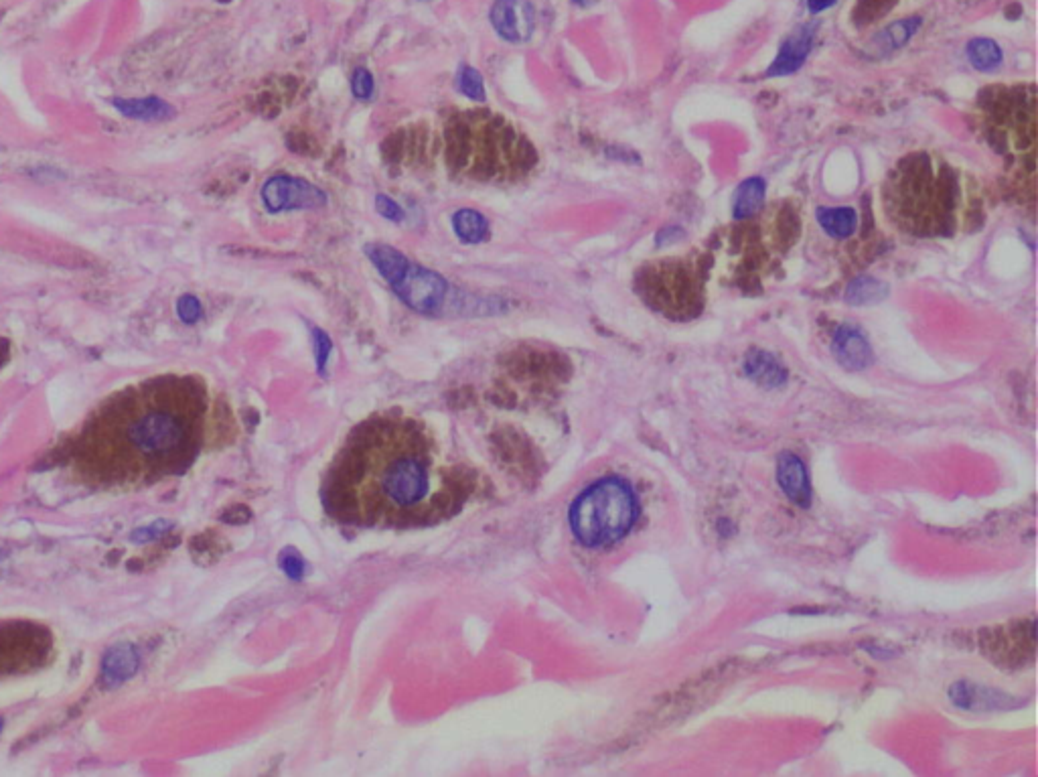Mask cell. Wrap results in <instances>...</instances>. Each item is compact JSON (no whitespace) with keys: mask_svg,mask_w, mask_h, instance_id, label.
<instances>
[{"mask_svg":"<svg viewBox=\"0 0 1038 777\" xmlns=\"http://www.w3.org/2000/svg\"><path fill=\"white\" fill-rule=\"evenodd\" d=\"M475 489L422 420L384 412L357 425L325 481V512L361 528H422L449 520Z\"/></svg>","mask_w":1038,"mask_h":777,"instance_id":"obj_1","label":"cell"},{"mask_svg":"<svg viewBox=\"0 0 1038 777\" xmlns=\"http://www.w3.org/2000/svg\"><path fill=\"white\" fill-rule=\"evenodd\" d=\"M211 404L207 384L193 374L126 386L65 443L63 463L96 489H132L183 473L203 449Z\"/></svg>","mask_w":1038,"mask_h":777,"instance_id":"obj_2","label":"cell"},{"mask_svg":"<svg viewBox=\"0 0 1038 777\" xmlns=\"http://www.w3.org/2000/svg\"><path fill=\"white\" fill-rule=\"evenodd\" d=\"M886 220L913 238H951L982 218L974 177L935 153H911L882 183Z\"/></svg>","mask_w":1038,"mask_h":777,"instance_id":"obj_3","label":"cell"},{"mask_svg":"<svg viewBox=\"0 0 1038 777\" xmlns=\"http://www.w3.org/2000/svg\"><path fill=\"white\" fill-rule=\"evenodd\" d=\"M442 155L449 167L475 181L524 177L538 157L530 140L503 116L487 110L457 112L442 126Z\"/></svg>","mask_w":1038,"mask_h":777,"instance_id":"obj_4","label":"cell"},{"mask_svg":"<svg viewBox=\"0 0 1038 777\" xmlns=\"http://www.w3.org/2000/svg\"><path fill=\"white\" fill-rule=\"evenodd\" d=\"M976 118L986 143L1010 163L1016 179L1034 193L1036 88L1034 84L990 86L978 96Z\"/></svg>","mask_w":1038,"mask_h":777,"instance_id":"obj_5","label":"cell"},{"mask_svg":"<svg viewBox=\"0 0 1038 777\" xmlns=\"http://www.w3.org/2000/svg\"><path fill=\"white\" fill-rule=\"evenodd\" d=\"M639 516L629 483L609 477L582 491L570 510V526L584 546H607L623 538Z\"/></svg>","mask_w":1038,"mask_h":777,"instance_id":"obj_6","label":"cell"},{"mask_svg":"<svg viewBox=\"0 0 1038 777\" xmlns=\"http://www.w3.org/2000/svg\"><path fill=\"white\" fill-rule=\"evenodd\" d=\"M637 291L655 311L672 319H692L702 311L704 272L698 260L659 258L637 272Z\"/></svg>","mask_w":1038,"mask_h":777,"instance_id":"obj_7","label":"cell"},{"mask_svg":"<svg viewBox=\"0 0 1038 777\" xmlns=\"http://www.w3.org/2000/svg\"><path fill=\"white\" fill-rule=\"evenodd\" d=\"M53 654L51 631L33 621L0 623V678L43 668Z\"/></svg>","mask_w":1038,"mask_h":777,"instance_id":"obj_8","label":"cell"},{"mask_svg":"<svg viewBox=\"0 0 1038 777\" xmlns=\"http://www.w3.org/2000/svg\"><path fill=\"white\" fill-rule=\"evenodd\" d=\"M396 295L418 313L438 311L449 295V282L438 272L420 264H408L406 272L394 282Z\"/></svg>","mask_w":1038,"mask_h":777,"instance_id":"obj_9","label":"cell"},{"mask_svg":"<svg viewBox=\"0 0 1038 777\" xmlns=\"http://www.w3.org/2000/svg\"><path fill=\"white\" fill-rule=\"evenodd\" d=\"M327 201L329 197L321 187L290 175H276L262 187V203L270 214L292 209H319L325 207Z\"/></svg>","mask_w":1038,"mask_h":777,"instance_id":"obj_10","label":"cell"},{"mask_svg":"<svg viewBox=\"0 0 1038 777\" xmlns=\"http://www.w3.org/2000/svg\"><path fill=\"white\" fill-rule=\"evenodd\" d=\"M489 21L507 43H526L536 31V7L532 0H495Z\"/></svg>","mask_w":1038,"mask_h":777,"instance_id":"obj_11","label":"cell"},{"mask_svg":"<svg viewBox=\"0 0 1038 777\" xmlns=\"http://www.w3.org/2000/svg\"><path fill=\"white\" fill-rule=\"evenodd\" d=\"M815 29H818V25L815 23H805V25H799L779 47V53L777 57L773 59V63L769 65L767 69V78H783V76H789L793 72H797V69L805 63L807 55L811 53V47H813V37H815Z\"/></svg>","mask_w":1038,"mask_h":777,"instance_id":"obj_12","label":"cell"},{"mask_svg":"<svg viewBox=\"0 0 1038 777\" xmlns=\"http://www.w3.org/2000/svg\"><path fill=\"white\" fill-rule=\"evenodd\" d=\"M832 351L838 360V364L850 372H862L866 370L874 356L868 339L862 331H858L852 325H840L834 333Z\"/></svg>","mask_w":1038,"mask_h":777,"instance_id":"obj_13","label":"cell"},{"mask_svg":"<svg viewBox=\"0 0 1038 777\" xmlns=\"http://www.w3.org/2000/svg\"><path fill=\"white\" fill-rule=\"evenodd\" d=\"M777 481L785 496L801 506L807 508L811 504V483L807 477V469L803 461L793 453H781L777 459Z\"/></svg>","mask_w":1038,"mask_h":777,"instance_id":"obj_14","label":"cell"},{"mask_svg":"<svg viewBox=\"0 0 1038 777\" xmlns=\"http://www.w3.org/2000/svg\"><path fill=\"white\" fill-rule=\"evenodd\" d=\"M745 374L763 388H781L787 382L785 366L767 351H751L745 360Z\"/></svg>","mask_w":1038,"mask_h":777,"instance_id":"obj_15","label":"cell"},{"mask_svg":"<svg viewBox=\"0 0 1038 777\" xmlns=\"http://www.w3.org/2000/svg\"><path fill=\"white\" fill-rule=\"evenodd\" d=\"M767 183L761 177H751L740 183L732 195L734 220H751L763 209Z\"/></svg>","mask_w":1038,"mask_h":777,"instance_id":"obj_16","label":"cell"},{"mask_svg":"<svg viewBox=\"0 0 1038 777\" xmlns=\"http://www.w3.org/2000/svg\"><path fill=\"white\" fill-rule=\"evenodd\" d=\"M921 27H923V19L921 17H907V19L895 21L888 27H884L872 39L876 55H886V53H893L897 49H903L919 33Z\"/></svg>","mask_w":1038,"mask_h":777,"instance_id":"obj_17","label":"cell"},{"mask_svg":"<svg viewBox=\"0 0 1038 777\" xmlns=\"http://www.w3.org/2000/svg\"><path fill=\"white\" fill-rule=\"evenodd\" d=\"M114 108L134 120H163L173 116V106L157 96L148 98H118L112 102Z\"/></svg>","mask_w":1038,"mask_h":777,"instance_id":"obj_18","label":"cell"},{"mask_svg":"<svg viewBox=\"0 0 1038 777\" xmlns=\"http://www.w3.org/2000/svg\"><path fill=\"white\" fill-rule=\"evenodd\" d=\"M136 670H138L136 650L132 646H118L106 654L102 676L108 686H116V684H122L124 680H128L130 676H134Z\"/></svg>","mask_w":1038,"mask_h":777,"instance_id":"obj_19","label":"cell"},{"mask_svg":"<svg viewBox=\"0 0 1038 777\" xmlns=\"http://www.w3.org/2000/svg\"><path fill=\"white\" fill-rule=\"evenodd\" d=\"M815 218L824 232L836 240L850 238L858 228V214L852 207H820Z\"/></svg>","mask_w":1038,"mask_h":777,"instance_id":"obj_20","label":"cell"},{"mask_svg":"<svg viewBox=\"0 0 1038 777\" xmlns=\"http://www.w3.org/2000/svg\"><path fill=\"white\" fill-rule=\"evenodd\" d=\"M365 254L378 268V272L390 282V285H394V282L406 272V268L410 264V260L402 252H398L396 248H392L388 244H367Z\"/></svg>","mask_w":1038,"mask_h":777,"instance_id":"obj_21","label":"cell"},{"mask_svg":"<svg viewBox=\"0 0 1038 777\" xmlns=\"http://www.w3.org/2000/svg\"><path fill=\"white\" fill-rule=\"evenodd\" d=\"M888 297V285L872 276H858L846 289V303L856 307H868L884 301Z\"/></svg>","mask_w":1038,"mask_h":777,"instance_id":"obj_22","label":"cell"},{"mask_svg":"<svg viewBox=\"0 0 1038 777\" xmlns=\"http://www.w3.org/2000/svg\"><path fill=\"white\" fill-rule=\"evenodd\" d=\"M453 230L465 244H481L489 236V222L475 209H459L453 216Z\"/></svg>","mask_w":1038,"mask_h":777,"instance_id":"obj_23","label":"cell"},{"mask_svg":"<svg viewBox=\"0 0 1038 777\" xmlns=\"http://www.w3.org/2000/svg\"><path fill=\"white\" fill-rule=\"evenodd\" d=\"M968 59L970 63L980 69V72H992V69H996L1002 59H1004V53L1000 49V45L992 39H986V37H978V39H972L968 43Z\"/></svg>","mask_w":1038,"mask_h":777,"instance_id":"obj_24","label":"cell"},{"mask_svg":"<svg viewBox=\"0 0 1038 777\" xmlns=\"http://www.w3.org/2000/svg\"><path fill=\"white\" fill-rule=\"evenodd\" d=\"M457 88L471 100H485V84L483 76L471 65H461L457 74Z\"/></svg>","mask_w":1038,"mask_h":777,"instance_id":"obj_25","label":"cell"},{"mask_svg":"<svg viewBox=\"0 0 1038 777\" xmlns=\"http://www.w3.org/2000/svg\"><path fill=\"white\" fill-rule=\"evenodd\" d=\"M351 92L361 102L372 100V96L376 92V82H374V76L369 74L365 67H357L355 72H353V76H351Z\"/></svg>","mask_w":1038,"mask_h":777,"instance_id":"obj_26","label":"cell"},{"mask_svg":"<svg viewBox=\"0 0 1038 777\" xmlns=\"http://www.w3.org/2000/svg\"><path fill=\"white\" fill-rule=\"evenodd\" d=\"M376 209L380 211V216H384L386 220H390L394 224H402L406 220V211L402 209V205L384 193H380L376 197Z\"/></svg>","mask_w":1038,"mask_h":777,"instance_id":"obj_27","label":"cell"},{"mask_svg":"<svg viewBox=\"0 0 1038 777\" xmlns=\"http://www.w3.org/2000/svg\"><path fill=\"white\" fill-rule=\"evenodd\" d=\"M177 315H179V319H181L183 323H187V325L197 323V321L201 319V315H203V309H201L199 299L193 297V295H183V297L179 299V303H177Z\"/></svg>","mask_w":1038,"mask_h":777,"instance_id":"obj_28","label":"cell"},{"mask_svg":"<svg viewBox=\"0 0 1038 777\" xmlns=\"http://www.w3.org/2000/svg\"><path fill=\"white\" fill-rule=\"evenodd\" d=\"M315 345H317V364L323 370L327 360H329V353H331L333 345H331V339L327 337V333H323L319 329L315 331Z\"/></svg>","mask_w":1038,"mask_h":777,"instance_id":"obj_29","label":"cell"},{"mask_svg":"<svg viewBox=\"0 0 1038 777\" xmlns=\"http://www.w3.org/2000/svg\"><path fill=\"white\" fill-rule=\"evenodd\" d=\"M836 3H838V0H807V11L811 15H820V13L828 11V9H832Z\"/></svg>","mask_w":1038,"mask_h":777,"instance_id":"obj_30","label":"cell"},{"mask_svg":"<svg viewBox=\"0 0 1038 777\" xmlns=\"http://www.w3.org/2000/svg\"><path fill=\"white\" fill-rule=\"evenodd\" d=\"M284 571H286L290 577L296 579V577H301V573H303V564H301L299 558H286V560H284Z\"/></svg>","mask_w":1038,"mask_h":777,"instance_id":"obj_31","label":"cell"},{"mask_svg":"<svg viewBox=\"0 0 1038 777\" xmlns=\"http://www.w3.org/2000/svg\"><path fill=\"white\" fill-rule=\"evenodd\" d=\"M11 360V341L0 337V370H3Z\"/></svg>","mask_w":1038,"mask_h":777,"instance_id":"obj_32","label":"cell"},{"mask_svg":"<svg viewBox=\"0 0 1038 777\" xmlns=\"http://www.w3.org/2000/svg\"><path fill=\"white\" fill-rule=\"evenodd\" d=\"M682 236H684V232H680L678 228H665V230L659 232L657 242H659V244H663V242H672L674 238H682Z\"/></svg>","mask_w":1038,"mask_h":777,"instance_id":"obj_33","label":"cell"},{"mask_svg":"<svg viewBox=\"0 0 1038 777\" xmlns=\"http://www.w3.org/2000/svg\"><path fill=\"white\" fill-rule=\"evenodd\" d=\"M572 3L578 7H588L590 3H595V0H572Z\"/></svg>","mask_w":1038,"mask_h":777,"instance_id":"obj_34","label":"cell"},{"mask_svg":"<svg viewBox=\"0 0 1038 777\" xmlns=\"http://www.w3.org/2000/svg\"><path fill=\"white\" fill-rule=\"evenodd\" d=\"M0 729H3V721H0Z\"/></svg>","mask_w":1038,"mask_h":777,"instance_id":"obj_35","label":"cell"},{"mask_svg":"<svg viewBox=\"0 0 1038 777\" xmlns=\"http://www.w3.org/2000/svg\"><path fill=\"white\" fill-rule=\"evenodd\" d=\"M422 3H428V0H422Z\"/></svg>","mask_w":1038,"mask_h":777,"instance_id":"obj_36","label":"cell"}]
</instances>
